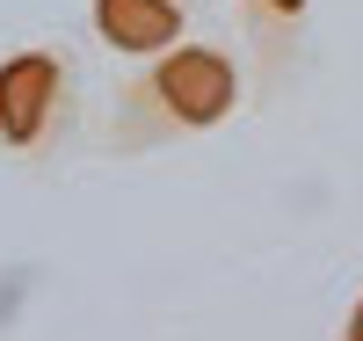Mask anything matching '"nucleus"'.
<instances>
[{
  "label": "nucleus",
  "mask_w": 363,
  "mask_h": 341,
  "mask_svg": "<svg viewBox=\"0 0 363 341\" xmlns=\"http://www.w3.org/2000/svg\"><path fill=\"white\" fill-rule=\"evenodd\" d=\"M327 341H363V284L349 291V305H342V320H335V334Z\"/></svg>",
  "instance_id": "obj_5"
},
{
  "label": "nucleus",
  "mask_w": 363,
  "mask_h": 341,
  "mask_svg": "<svg viewBox=\"0 0 363 341\" xmlns=\"http://www.w3.org/2000/svg\"><path fill=\"white\" fill-rule=\"evenodd\" d=\"M203 8L211 0H80L87 15V44L116 66H138V58H160L174 51L182 37L203 29Z\"/></svg>",
  "instance_id": "obj_4"
},
{
  "label": "nucleus",
  "mask_w": 363,
  "mask_h": 341,
  "mask_svg": "<svg viewBox=\"0 0 363 341\" xmlns=\"http://www.w3.org/2000/svg\"><path fill=\"white\" fill-rule=\"evenodd\" d=\"M225 15L255 80V109L284 102L313 73V0H225Z\"/></svg>",
  "instance_id": "obj_3"
},
{
  "label": "nucleus",
  "mask_w": 363,
  "mask_h": 341,
  "mask_svg": "<svg viewBox=\"0 0 363 341\" xmlns=\"http://www.w3.org/2000/svg\"><path fill=\"white\" fill-rule=\"evenodd\" d=\"M87 145V51L73 37L0 44V167L51 181Z\"/></svg>",
  "instance_id": "obj_2"
},
{
  "label": "nucleus",
  "mask_w": 363,
  "mask_h": 341,
  "mask_svg": "<svg viewBox=\"0 0 363 341\" xmlns=\"http://www.w3.org/2000/svg\"><path fill=\"white\" fill-rule=\"evenodd\" d=\"M240 109H255V80L240 37L196 29L160 58L116 66L102 116L87 123V152L95 160H145V152H174L196 138H218L225 123H240Z\"/></svg>",
  "instance_id": "obj_1"
}]
</instances>
